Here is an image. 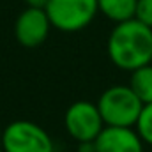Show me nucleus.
<instances>
[{
    "label": "nucleus",
    "mask_w": 152,
    "mask_h": 152,
    "mask_svg": "<svg viewBox=\"0 0 152 152\" xmlns=\"http://www.w3.org/2000/svg\"><path fill=\"white\" fill-rule=\"evenodd\" d=\"M106 53L115 67L129 73L152 64V28L136 18L115 23L106 41Z\"/></svg>",
    "instance_id": "nucleus-1"
},
{
    "label": "nucleus",
    "mask_w": 152,
    "mask_h": 152,
    "mask_svg": "<svg viewBox=\"0 0 152 152\" xmlns=\"http://www.w3.org/2000/svg\"><path fill=\"white\" fill-rule=\"evenodd\" d=\"M96 104L104 120V126H118V127H134L143 108V103L129 85L108 87L99 96Z\"/></svg>",
    "instance_id": "nucleus-2"
},
{
    "label": "nucleus",
    "mask_w": 152,
    "mask_h": 152,
    "mask_svg": "<svg viewBox=\"0 0 152 152\" xmlns=\"http://www.w3.org/2000/svg\"><path fill=\"white\" fill-rule=\"evenodd\" d=\"M46 14L60 32H80L87 28L97 16V0H50Z\"/></svg>",
    "instance_id": "nucleus-3"
},
{
    "label": "nucleus",
    "mask_w": 152,
    "mask_h": 152,
    "mask_svg": "<svg viewBox=\"0 0 152 152\" xmlns=\"http://www.w3.org/2000/svg\"><path fill=\"white\" fill-rule=\"evenodd\" d=\"M2 152H55V143L39 124L14 120L2 129Z\"/></svg>",
    "instance_id": "nucleus-4"
},
{
    "label": "nucleus",
    "mask_w": 152,
    "mask_h": 152,
    "mask_svg": "<svg viewBox=\"0 0 152 152\" xmlns=\"http://www.w3.org/2000/svg\"><path fill=\"white\" fill-rule=\"evenodd\" d=\"M64 127L67 134L80 142H94L104 129V120L96 103L76 101L64 113Z\"/></svg>",
    "instance_id": "nucleus-5"
},
{
    "label": "nucleus",
    "mask_w": 152,
    "mask_h": 152,
    "mask_svg": "<svg viewBox=\"0 0 152 152\" xmlns=\"http://www.w3.org/2000/svg\"><path fill=\"white\" fill-rule=\"evenodd\" d=\"M51 30V21L44 9L25 7L14 23V36L16 41L25 48H37L41 46Z\"/></svg>",
    "instance_id": "nucleus-6"
},
{
    "label": "nucleus",
    "mask_w": 152,
    "mask_h": 152,
    "mask_svg": "<svg viewBox=\"0 0 152 152\" xmlns=\"http://www.w3.org/2000/svg\"><path fill=\"white\" fill-rule=\"evenodd\" d=\"M96 152H143L145 143L134 127L104 126L99 136L94 140Z\"/></svg>",
    "instance_id": "nucleus-7"
},
{
    "label": "nucleus",
    "mask_w": 152,
    "mask_h": 152,
    "mask_svg": "<svg viewBox=\"0 0 152 152\" xmlns=\"http://www.w3.org/2000/svg\"><path fill=\"white\" fill-rule=\"evenodd\" d=\"M138 0H97L99 12L113 23H122L134 18Z\"/></svg>",
    "instance_id": "nucleus-8"
},
{
    "label": "nucleus",
    "mask_w": 152,
    "mask_h": 152,
    "mask_svg": "<svg viewBox=\"0 0 152 152\" xmlns=\"http://www.w3.org/2000/svg\"><path fill=\"white\" fill-rule=\"evenodd\" d=\"M129 87L133 88V92L140 97L143 104L152 103V64L131 71Z\"/></svg>",
    "instance_id": "nucleus-9"
},
{
    "label": "nucleus",
    "mask_w": 152,
    "mask_h": 152,
    "mask_svg": "<svg viewBox=\"0 0 152 152\" xmlns=\"http://www.w3.org/2000/svg\"><path fill=\"white\" fill-rule=\"evenodd\" d=\"M134 129H136V133L140 134L142 142H143L145 145L152 147V103L143 104L142 113H140L136 124H134Z\"/></svg>",
    "instance_id": "nucleus-10"
},
{
    "label": "nucleus",
    "mask_w": 152,
    "mask_h": 152,
    "mask_svg": "<svg viewBox=\"0 0 152 152\" xmlns=\"http://www.w3.org/2000/svg\"><path fill=\"white\" fill-rule=\"evenodd\" d=\"M134 18L152 28V0H138Z\"/></svg>",
    "instance_id": "nucleus-11"
},
{
    "label": "nucleus",
    "mask_w": 152,
    "mask_h": 152,
    "mask_svg": "<svg viewBox=\"0 0 152 152\" xmlns=\"http://www.w3.org/2000/svg\"><path fill=\"white\" fill-rule=\"evenodd\" d=\"M78 152H96V143L94 142H80Z\"/></svg>",
    "instance_id": "nucleus-12"
},
{
    "label": "nucleus",
    "mask_w": 152,
    "mask_h": 152,
    "mask_svg": "<svg viewBox=\"0 0 152 152\" xmlns=\"http://www.w3.org/2000/svg\"><path fill=\"white\" fill-rule=\"evenodd\" d=\"M27 4V7H36V9H46L50 0H23Z\"/></svg>",
    "instance_id": "nucleus-13"
},
{
    "label": "nucleus",
    "mask_w": 152,
    "mask_h": 152,
    "mask_svg": "<svg viewBox=\"0 0 152 152\" xmlns=\"http://www.w3.org/2000/svg\"><path fill=\"white\" fill-rule=\"evenodd\" d=\"M0 152H2V129H0Z\"/></svg>",
    "instance_id": "nucleus-14"
}]
</instances>
